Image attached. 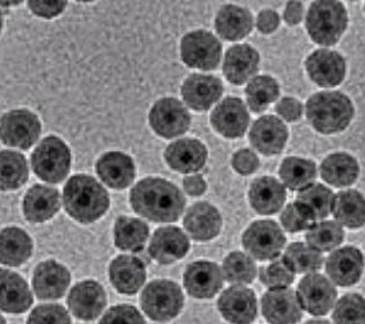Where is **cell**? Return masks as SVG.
<instances>
[{
  "mask_svg": "<svg viewBox=\"0 0 365 324\" xmlns=\"http://www.w3.org/2000/svg\"><path fill=\"white\" fill-rule=\"evenodd\" d=\"M185 198L176 185L162 178H145L130 191V204L141 216L158 224L180 219L185 208Z\"/></svg>",
  "mask_w": 365,
  "mask_h": 324,
  "instance_id": "1",
  "label": "cell"
},
{
  "mask_svg": "<svg viewBox=\"0 0 365 324\" xmlns=\"http://www.w3.org/2000/svg\"><path fill=\"white\" fill-rule=\"evenodd\" d=\"M63 206L73 220L81 224H92L108 211L110 197L93 177L75 174L64 186Z\"/></svg>",
  "mask_w": 365,
  "mask_h": 324,
  "instance_id": "2",
  "label": "cell"
},
{
  "mask_svg": "<svg viewBox=\"0 0 365 324\" xmlns=\"http://www.w3.org/2000/svg\"><path fill=\"white\" fill-rule=\"evenodd\" d=\"M306 117L317 132L333 135L348 128L355 117V108L342 92H318L306 103Z\"/></svg>",
  "mask_w": 365,
  "mask_h": 324,
  "instance_id": "3",
  "label": "cell"
},
{
  "mask_svg": "<svg viewBox=\"0 0 365 324\" xmlns=\"http://www.w3.org/2000/svg\"><path fill=\"white\" fill-rule=\"evenodd\" d=\"M348 12L341 1L320 0L311 4L306 29L312 41L329 47L340 41L348 27Z\"/></svg>",
  "mask_w": 365,
  "mask_h": 324,
  "instance_id": "4",
  "label": "cell"
},
{
  "mask_svg": "<svg viewBox=\"0 0 365 324\" xmlns=\"http://www.w3.org/2000/svg\"><path fill=\"white\" fill-rule=\"evenodd\" d=\"M31 163L40 179L51 184L61 183L69 173L71 152L60 137L47 136L35 148Z\"/></svg>",
  "mask_w": 365,
  "mask_h": 324,
  "instance_id": "5",
  "label": "cell"
},
{
  "mask_svg": "<svg viewBox=\"0 0 365 324\" xmlns=\"http://www.w3.org/2000/svg\"><path fill=\"white\" fill-rule=\"evenodd\" d=\"M182 305V290L173 281H151L141 294L142 309L153 321H171L180 314Z\"/></svg>",
  "mask_w": 365,
  "mask_h": 324,
  "instance_id": "6",
  "label": "cell"
},
{
  "mask_svg": "<svg viewBox=\"0 0 365 324\" xmlns=\"http://www.w3.org/2000/svg\"><path fill=\"white\" fill-rule=\"evenodd\" d=\"M287 243L283 230L274 221H256L249 226L242 236L243 248L257 261L278 258Z\"/></svg>",
  "mask_w": 365,
  "mask_h": 324,
  "instance_id": "7",
  "label": "cell"
},
{
  "mask_svg": "<svg viewBox=\"0 0 365 324\" xmlns=\"http://www.w3.org/2000/svg\"><path fill=\"white\" fill-rule=\"evenodd\" d=\"M41 134L38 115L29 110H13L0 119V140L4 145L29 150Z\"/></svg>",
  "mask_w": 365,
  "mask_h": 324,
  "instance_id": "8",
  "label": "cell"
},
{
  "mask_svg": "<svg viewBox=\"0 0 365 324\" xmlns=\"http://www.w3.org/2000/svg\"><path fill=\"white\" fill-rule=\"evenodd\" d=\"M222 47L215 35L206 31L190 32L182 38L180 55L186 66L211 71L220 63Z\"/></svg>",
  "mask_w": 365,
  "mask_h": 324,
  "instance_id": "9",
  "label": "cell"
},
{
  "mask_svg": "<svg viewBox=\"0 0 365 324\" xmlns=\"http://www.w3.org/2000/svg\"><path fill=\"white\" fill-rule=\"evenodd\" d=\"M296 293L302 310L313 316L327 315L336 303V287L322 274H307L300 281Z\"/></svg>",
  "mask_w": 365,
  "mask_h": 324,
  "instance_id": "10",
  "label": "cell"
},
{
  "mask_svg": "<svg viewBox=\"0 0 365 324\" xmlns=\"http://www.w3.org/2000/svg\"><path fill=\"white\" fill-rule=\"evenodd\" d=\"M149 123L158 136L173 139L187 132L191 125V115L180 100L175 98H162L151 108Z\"/></svg>",
  "mask_w": 365,
  "mask_h": 324,
  "instance_id": "11",
  "label": "cell"
},
{
  "mask_svg": "<svg viewBox=\"0 0 365 324\" xmlns=\"http://www.w3.org/2000/svg\"><path fill=\"white\" fill-rule=\"evenodd\" d=\"M364 266V256L356 246L336 249L326 259V272L329 281L341 287L353 286L359 283Z\"/></svg>",
  "mask_w": 365,
  "mask_h": 324,
  "instance_id": "12",
  "label": "cell"
},
{
  "mask_svg": "<svg viewBox=\"0 0 365 324\" xmlns=\"http://www.w3.org/2000/svg\"><path fill=\"white\" fill-rule=\"evenodd\" d=\"M306 71L312 82L322 88H335L346 78V63L337 51L318 49L305 62Z\"/></svg>",
  "mask_w": 365,
  "mask_h": 324,
  "instance_id": "13",
  "label": "cell"
},
{
  "mask_svg": "<svg viewBox=\"0 0 365 324\" xmlns=\"http://www.w3.org/2000/svg\"><path fill=\"white\" fill-rule=\"evenodd\" d=\"M262 313L270 324H297L302 318L297 293L290 287L264 293L262 296Z\"/></svg>",
  "mask_w": 365,
  "mask_h": 324,
  "instance_id": "14",
  "label": "cell"
},
{
  "mask_svg": "<svg viewBox=\"0 0 365 324\" xmlns=\"http://www.w3.org/2000/svg\"><path fill=\"white\" fill-rule=\"evenodd\" d=\"M217 308L232 324H250L257 315L255 293L248 287L235 285L227 288L217 301Z\"/></svg>",
  "mask_w": 365,
  "mask_h": 324,
  "instance_id": "15",
  "label": "cell"
},
{
  "mask_svg": "<svg viewBox=\"0 0 365 324\" xmlns=\"http://www.w3.org/2000/svg\"><path fill=\"white\" fill-rule=\"evenodd\" d=\"M224 285V273L212 261H195L186 268L184 286L195 299H211Z\"/></svg>",
  "mask_w": 365,
  "mask_h": 324,
  "instance_id": "16",
  "label": "cell"
},
{
  "mask_svg": "<svg viewBox=\"0 0 365 324\" xmlns=\"http://www.w3.org/2000/svg\"><path fill=\"white\" fill-rule=\"evenodd\" d=\"M249 120L246 105L235 97L224 99L211 114V123L215 132L227 139L242 137L248 130Z\"/></svg>",
  "mask_w": 365,
  "mask_h": 324,
  "instance_id": "17",
  "label": "cell"
},
{
  "mask_svg": "<svg viewBox=\"0 0 365 324\" xmlns=\"http://www.w3.org/2000/svg\"><path fill=\"white\" fill-rule=\"evenodd\" d=\"M287 139L289 130L285 123L274 115L259 117L249 132L252 147L265 156H274L283 152Z\"/></svg>",
  "mask_w": 365,
  "mask_h": 324,
  "instance_id": "18",
  "label": "cell"
},
{
  "mask_svg": "<svg viewBox=\"0 0 365 324\" xmlns=\"http://www.w3.org/2000/svg\"><path fill=\"white\" fill-rule=\"evenodd\" d=\"M106 294L101 285L86 281L73 287L68 296V305L76 318L83 321L97 318L106 305Z\"/></svg>",
  "mask_w": 365,
  "mask_h": 324,
  "instance_id": "19",
  "label": "cell"
},
{
  "mask_svg": "<svg viewBox=\"0 0 365 324\" xmlns=\"http://www.w3.org/2000/svg\"><path fill=\"white\" fill-rule=\"evenodd\" d=\"M222 93L224 85L220 79L210 75H191L182 86V100L190 108L198 112L211 108Z\"/></svg>",
  "mask_w": 365,
  "mask_h": 324,
  "instance_id": "20",
  "label": "cell"
},
{
  "mask_svg": "<svg viewBox=\"0 0 365 324\" xmlns=\"http://www.w3.org/2000/svg\"><path fill=\"white\" fill-rule=\"evenodd\" d=\"M190 241L178 227L160 228L155 231L149 244L151 258L162 265L173 264L187 254Z\"/></svg>",
  "mask_w": 365,
  "mask_h": 324,
  "instance_id": "21",
  "label": "cell"
},
{
  "mask_svg": "<svg viewBox=\"0 0 365 324\" xmlns=\"http://www.w3.org/2000/svg\"><path fill=\"white\" fill-rule=\"evenodd\" d=\"M69 271L56 261H42L35 268L33 288L38 299H60L69 287Z\"/></svg>",
  "mask_w": 365,
  "mask_h": 324,
  "instance_id": "22",
  "label": "cell"
},
{
  "mask_svg": "<svg viewBox=\"0 0 365 324\" xmlns=\"http://www.w3.org/2000/svg\"><path fill=\"white\" fill-rule=\"evenodd\" d=\"M184 227L195 241L206 242L220 234L222 219L215 206L205 202H195L186 211Z\"/></svg>",
  "mask_w": 365,
  "mask_h": 324,
  "instance_id": "23",
  "label": "cell"
},
{
  "mask_svg": "<svg viewBox=\"0 0 365 324\" xmlns=\"http://www.w3.org/2000/svg\"><path fill=\"white\" fill-rule=\"evenodd\" d=\"M168 165L180 173L202 170L207 161V149L195 139H182L173 142L164 152Z\"/></svg>",
  "mask_w": 365,
  "mask_h": 324,
  "instance_id": "24",
  "label": "cell"
},
{
  "mask_svg": "<svg viewBox=\"0 0 365 324\" xmlns=\"http://www.w3.org/2000/svg\"><path fill=\"white\" fill-rule=\"evenodd\" d=\"M96 172L108 187L123 189L135 179V165L128 155L110 152L103 155L96 164Z\"/></svg>",
  "mask_w": 365,
  "mask_h": 324,
  "instance_id": "25",
  "label": "cell"
},
{
  "mask_svg": "<svg viewBox=\"0 0 365 324\" xmlns=\"http://www.w3.org/2000/svg\"><path fill=\"white\" fill-rule=\"evenodd\" d=\"M259 66V55L249 44H237L227 51L224 75L234 85H242L255 76Z\"/></svg>",
  "mask_w": 365,
  "mask_h": 324,
  "instance_id": "26",
  "label": "cell"
},
{
  "mask_svg": "<svg viewBox=\"0 0 365 324\" xmlns=\"http://www.w3.org/2000/svg\"><path fill=\"white\" fill-rule=\"evenodd\" d=\"M32 303V293L21 276L11 270L0 268V310L21 314Z\"/></svg>",
  "mask_w": 365,
  "mask_h": 324,
  "instance_id": "27",
  "label": "cell"
},
{
  "mask_svg": "<svg viewBox=\"0 0 365 324\" xmlns=\"http://www.w3.org/2000/svg\"><path fill=\"white\" fill-rule=\"evenodd\" d=\"M60 192L54 187L34 185L26 193L22 211L29 222L42 224L51 220L60 211Z\"/></svg>",
  "mask_w": 365,
  "mask_h": 324,
  "instance_id": "28",
  "label": "cell"
},
{
  "mask_svg": "<svg viewBox=\"0 0 365 324\" xmlns=\"http://www.w3.org/2000/svg\"><path fill=\"white\" fill-rule=\"evenodd\" d=\"M108 272L114 288L127 296H133L139 292L147 277L143 261L133 256L117 257L110 263Z\"/></svg>",
  "mask_w": 365,
  "mask_h": 324,
  "instance_id": "29",
  "label": "cell"
},
{
  "mask_svg": "<svg viewBox=\"0 0 365 324\" xmlns=\"http://www.w3.org/2000/svg\"><path fill=\"white\" fill-rule=\"evenodd\" d=\"M287 200V189L279 180L262 177L252 182L249 189V202L261 215H272L282 209Z\"/></svg>",
  "mask_w": 365,
  "mask_h": 324,
  "instance_id": "30",
  "label": "cell"
},
{
  "mask_svg": "<svg viewBox=\"0 0 365 324\" xmlns=\"http://www.w3.org/2000/svg\"><path fill=\"white\" fill-rule=\"evenodd\" d=\"M320 174L326 183L334 187H348L359 178V164L351 155L334 152L322 161Z\"/></svg>",
  "mask_w": 365,
  "mask_h": 324,
  "instance_id": "31",
  "label": "cell"
},
{
  "mask_svg": "<svg viewBox=\"0 0 365 324\" xmlns=\"http://www.w3.org/2000/svg\"><path fill=\"white\" fill-rule=\"evenodd\" d=\"M333 213L337 224L359 229L365 224V197L356 189H346L334 197Z\"/></svg>",
  "mask_w": 365,
  "mask_h": 324,
  "instance_id": "32",
  "label": "cell"
},
{
  "mask_svg": "<svg viewBox=\"0 0 365 324\" xmlns=\"http://www.w3.org/2000/svg\"><path fill=\"white\" fill-rule=\"evenodd\" d=\"M215 29L226 41L242 40L252 31V13L235 5L221 7L215 18Z\"/></svg>",
  "mask_w": 365,
  "mask_h": 324,
  "instance_id": "33",
  "label": "cell"
},
{
  "mask_svg": "<svg viewBox=\"0 0 365 324\" xmlns=\"http://www.w3.org/2000/svg\"><path fill=\"white\" fill-rule=\"evenodd\" d=\"M33 242L25 230L18 227L0 230V263L20 266L32 256Z\"/></svg>",
  "mask_w": 365,
  "mask_h": 324,
  "instance_id": "34",
  "label": "cell"
},
{
  "mask_svg": "<svg viewBox=\"0 0 365 324\" xmlns=\"http://www.w3.org/2000/svg\"><path fill=\"white\" fill-rule=\"evenodd\" d=\"M317 165L314 162L306 158L287 157L282 162L279 167V177L283 185L291 191H304L313 185L317 179Z\"/></svg>",
  "mask_w": 365,
  "mask_h": 324,
  "instance_id": "35",
  "label": "cell"
},
{
  "mask_svg": "<svg viewBox=\"0 0 365 324\" xmlns=\"http://www.w3.org/2000/svg\"><path fill=\"white\" fill-rule=\"evenodd\" d=\"M149 237V227L134 217L120 216L114 226V243L123 251H140Z\"/></svg>",
  "mask_w": 365,
  "mask_h": 324,
  "instance_id": "36",
  "label": "cell"
},
{
  "mask_svg": "<svg viewBox=\"0 0 365 324\" xmlns=\"http://www.w3.org/2000/svg\"><path fill=\"white\" fill-rule=\"evenodd\" d=\"M29 176V165L24 155L13 150L0 152V191L20 189Z\"/></svg>",
  "mask_w": 365,
  "mask_h": 324,
  "instance_id": "37",
  "label": "cell"
},
{
  "mask_svg": "<svg viewBox=\"0 0 365 324\" xmlns=\"http://www.w3.org/2000/svg\"><path fill=\"white\" fill-rule=\"evenodd\" d=\"M294 274H311L318 272L324 265L322 252L317 251L307 243H292L282 257Z\"/></svg>",
  "mask_w": 365,
  "mask_h": 324,
  "instance_id": "38",
  "label": "cell"
},
{
  "mask_svg": "<svg viewBox=\"0 0 365 324\" xmlns=\"http://www.w3.org/2000/svg\"><path fill=\"white\" fill-rule=\"evenodd\" d=\"M344 241V228L336 221H320L306 233L307 244L322 254L335 250Z\"/></svg>",
  "mask_w": 365,
  "mask_h": 324,
  "instance_id": "39",
  "label": "cell"
},
{
  "mask_svg": "<svg viewBox=\"0 0 365 324\" xmlns=\"http://www.w3.org/2000/svg\"><path fill=\"white\" fill-rule=\"evenodd\" d=\"M279 95L277 80L270 76H257L246 88L247 103L254 113H262Z\"/></svg>",
  "mask_w": 365,
  "mask_h": 324,
  "instance_id": "40",
  "label": "cell"
},
{
  "mask_svg": "<svg viewBox=\"0 0 365 324\" xmlns=\"http://www.w3.org/2000/svg\"><path fill=\"white\" fill-rule=\"evenodd\" d=\"M334 197L335 194L327 186L313 184L302 191L297 200L309 208L317 221H322L333 211Z\"/></svg>",
  "mask_w": 365,
  "mask_h": 324,
  "instance_id": "41",
  "label": "cell"
},
{
  "mask_svg": "<svg viewBox=\"0 0 365 324\" xmlns=\"http://www.w3.org/2000/svg\"><path fill=\"white\" fill-rule=\"evenodd\" d=\"M222 273L227 281L235 285H247L254 281L257 276L255 261L243 252H232L227 256L222 265Z\"/></svg>",
  "mask_w": 365,
  "mask_h": 324,
  "instance_id": "42",
  "label": "cell"
},
{
  "mask_svg": "<svg viewBox=\"0 0 365 324\" xmlns=\"http://www.w3.org/2000/svg\"><path fill=\"white\" fill-rule=\"evenodd\" d=\"M335 324H365V299L362 296L350 293L342 296L334 305Z\"/></svg>",
  "mask_w": 365,
  "mask_h": 324,
  "instance_id": "43",
  "label": "cell"
},
{
  "mask_svg": "<svg viewBox=\"0 0 365 324\" xmlns=\"http://www.w3.org/2000/svg\"><path fill=\"white\" fill-rule=\"evenodd\" d=\"M280 222L289 233H300L311 229L317 224V219L309 208L296 200L285 207L280 215Z\"/></svg>",
  "mask_w": 365,
  "mask_h": 324,
  "instance_id": "44",
  "label": "cell"
},
{
  "mask_svg": "<svg viewBox=\"0 0 365 324\" xmlns=\"http://www.w3.org/2000/svg\"><path fill=\"white\" fill-rule=\"evenodd\" d=\"M294 277L296 274L283 258L274 259L268 266H263L259 270V281L269 290L289 287L294 281Z\"/></svg>",
  "mask_w": 365,
  "mask_h": 324,
  "instance_id": "45",
  "label": "cell"
},
{
  "mask_svg": "<svg viewBox=\"0 0 365 324\" xmlns=\"http://www.w3.org/2000/svg\"><path fill=\"white\" fill-rule=\"evenodd\" d=\"M27 324H71V320L62 305H41L31 313Z\"/></svg>",
  "mask_w": 365,
  "mask_h": 324,
  "instance_id": "46",
  "label": "cell"
},
{
  "mask_svg": "<svg viewBox=\"0 0 365 324\" xmlns=\"http://www.w3.org/2000/svg\"><path fill=\"white\" fill-rule=\"evenodd\" d=\"M99 324H145V322L135 307L120 305L112 307L101 318Z\"/></svg>",
  "mask_w": 365,
  "mask_h": 324,
  "instance_id": "47",
  "label": "cell"
},
{
  "mask_svg": "<svg viewBox=\"0 0 365 324\" xmlns=\"http://www.w3.org/2000/svg\"><path fill=\"white\" fill-rule=\"evenodd\" d=\"M232 165H233L234 170L240 174L248 176V174H252L257 171L259 167V160L255 152H252L249 149H242L234 154Z\"/></svg>",
  "mask_w": 365,
  "mask_h": 324,
  "instance_id": "48",
  "label": "cell"
},
{
  "mask_svg": "<svg viewBox=\"0 0 365 324\" xmlns=\"http://www.w3.org/2000/svg\"><path fill=\"white\" fill-rule=\"evenodd\" d=\"M302 105L298 99L292 97H285L278 101L276 105V112L280 117L289 122H297L302 117Z\"/></svg>",
  "mask_w": 365,
  "mask_h": 324,
  "instance_id": "49",
  "label": "cell"
},
{
  "mask_svg": "<svg viewBox=\"0 0 365 324\" xmlns=\"http://www.w3.org/2000/svg\"><path fill=\"white\" fill-rule=\"evenodd\" d=\"M66 1H29V7L35 16L53 19L66 10Z\"/></svg>",
  "mask_w": 365,
  "mask_h": 324,
  "instance_id": "50",
  "label": "cell"
},
{
  "mask_svg": "<svg viewBox=\"0 0 365 324\" xmlns=\"http://www.w3.org/2000/svg\"><path fill=\"white\" fill-rule=\"evenodd\" d=\"M279 16L272 10L262 11L257 16V29L262 34H271L279 26Z\"/></svg>",
  "mask_w": 365,
  "mask_h": 324,
  "instance_id": "51",
  "label": "cell"
},
{
  "mask_svg": "<svg viewBox=\"0 0 365 324\" xmlns=\"http://www.w3.org/2000/svg\"><path fill=\"white\" fill-rule=\"evenodd\" d=\"M182 186H184L185 192L191 197H199V195L204 194L206 187H207L204 178L198 174L186 177L182 182Z\"/></svg>",
  "mask_w": 365,
  "mask_h": 324,
  "instance_id": "52",
  "label": "cell"
},
{
  "mask_svg": "<svg viewBox=\"0 0 365 324\" xmlns=\"http://www.w3.org/2000/svg\"><path fill=\"white\" fill-rule=\"evenodd\" d=\"M304 16V6L300 1H289L284 11V20L287 25L296 26L300 23Z\"/></svg>",
  "mask_w": 365,
  "mask_h": 324,
  "instance_id": "53",
  "label": "cell"
},
{
  "mask_svg": "<svg viewBox=\"0 0 365 324\" xmlns=\"http://www.w3.org/2000/svg\"><path fill=\"white\" fill-rule=\"evenodd\" d=\"M305 324H331L326 320H311V321L306 322Z\"/></svg>",
  "mask_w": 365,
  "mask_h": 324,
  "instance_id": "54",
  "label": "cell"
},
{
  "mask_svg": "<svg viewBox=\"0 0 365 324\" xmlns=\"http://www.w3.org/2000/svg\"><path fill=\"white\" fill-rule=\"evenodd\" d=\"M19 4L21 3H20V1H12V3H1V1H0V5H3V6H10V5H14V6H16V5H19Z\"/></svg>",
  "mask_w": 365,
  "mask_h": 324,
  "instance_id": "55",
  "label": "cell"
},
{
  "mask_svg": "<svg viewBox=\"0 0 365 324\" xmlns=\"http://www.w3.org/2000/svg\"><path fill=\"white\" fill-rule=\"evenodd\" d=\"M3 25H4V16L3 12L0 11V33H1V29H3Z\"/></svg>",
  "mask_w": 365,
  "mask_h": 324,
  "instance_id": "56",
  "label": "cell"
},
{
  "mask_svg": "<svg viewBox=\"0 0 365 324\" xmlns=\"http://www.w3.org/2000/svg\"><path fill=\"white\" fill-rule=\"evenodd\" d=\"M0 324H6V321H5V318L0 315Z\"/></svg>",
  "mask_w": 365,
  "mask_h": 324,
  "instance_id": "57",
  "label": "cell"
},
{
  "mask_svg": "<svg viewBox=\"0 0 365 324\" xmlns=\"http://www.w3.org/2000/svg\"><path fill=\"white\" fill-rule=\"evenodd\" d=\"M364 11H365V4H364Z\"/></svg>",
  "mask_w": 365,
  "mask_h": 324,
  "instance_id": "58",
  "label": "cell"
}]
</instances>
